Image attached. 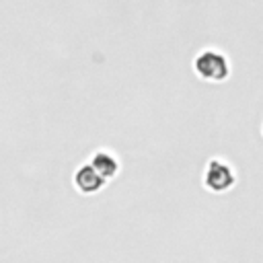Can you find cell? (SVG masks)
Returning <instances> with one entry per match:
<instances>
[{
  "mask_svg": "<svg viewBox=\"0 0 263 263\" xmlns=\"http://www.w3.org/2000/svg\"><path fill=\"white\" fill-rule=\"evenodd\" d=\"M193 72L203 80V82H226L232 74V66L228 55L218 49V47H203L195 58H193Z\"/></svg>",
  "mask_w": 263,
  "mask_h": 263,
  "instance_id": "obj_1",
  "label": "cell"
},
{
  "mask_svg": "<svg viewBox=\"0 0 263 263\" xmlns=\"http://www.w3.org/2000/svg\"><path fill=\"white\" fill-rule=\"evenodd\" d=\"M234 185H236L234 166L220 156L210 158L205 164V171H203V187L212 193H224V191L232 189Z\"/></svg>",
  "mask_w": 263,
  "mask_h": 263,
  "instance_id": "obj_2",
  "label": "cell"
},
{
  "mask_svg": "<svg viewBox=\"0 0 263 263\" xmlns=\"http://www.w3.org/2000/svg\"><path fill=\"white\" fill-rule=\"evenodd\" d=\"M72 181H74V187H76L80 193L90 195V193L101 191V189L107 185L109 179H107L105 175H101V173L92 166V162H86V164H82V166L76 168Z\"/></svg>",
  "mask_w": 263,
  "mask_h": 263,
  "instance_id": "obj_3",
  "label": "cell"
},
{
  "mask_svg": "<svg viewBox=\"0 0 263 263\" xmlns=\"http://www.w3.org/2000/svg\"><path fill=\"white\" fill-rule=\"evenodd\" d=\"M90 162H92V166H95L101 175H105L107 179L117 177V173H119V168H121L117 154L111 152V150H107V148H99V150L90 156Z\"/></svg>",
  "mask_w": 263,
  "mask_h": 263,
  "instance_id": "obj_4",
  "label": "cell"
}]
</instances>
